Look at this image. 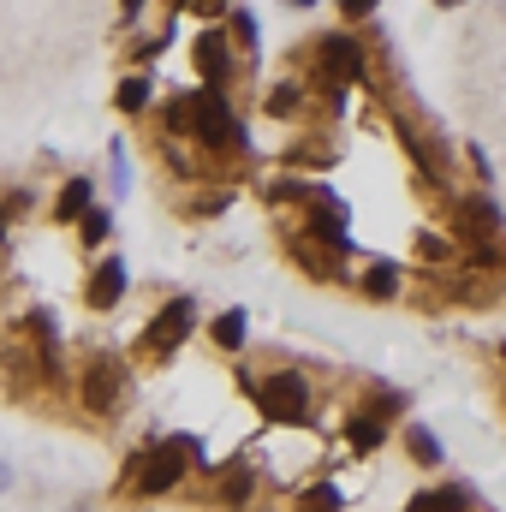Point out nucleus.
I'll return each mask as SVG.
<instances>
[{
	"mask_svg": "<svg viewBox=\"0 0 506 512\" xmlns=\"http://www.w3.org/2000/svg\"><path fill=\"white\" fill-rule=\"evenodd\" d=\"M167 126L173 131H191L197 143H209V149H251L245 143V126L233 120V108H227V96L209 84V90H197V96H179L173 108H167Z\"/></svg>",
	"mask_w": 506,
	"mask_h": 512,
	"instance_id": "nucleus-1",
	"label": "nucleus"
},
{
	"mask_svg": "<svg viewBox=\"0 0 506 512\" xmlns=\"http://www.w3.org/2000/svg\"><path fill=\"white\" fill-rule=\"evenodd\" d=\"M256 399H262V411L274 423H310V382L298 370H274L268 382L256 387Z\"/></svg>",
	"mask_w": 506,
	"mask_h": 512,
	"instance_id": "nucleus-2",
	"label": "nucleus"
},
{
	"mask_svg": "<svg viewBox=\"0 0 506 512\" xmlns=\"http://www.w3.org/2000/svg\"><path fill=\"white\" fill-rule=\"evenodd\" d=\"M316 54H322V84H364L370 78V54L358 48V36H346V30H328L322 42H316Z\"/></svg>",
	"mask_w": 506,
	"mask_h": 512,
	"instance_id": "nucleus-3",
	"label": "nucleus"
},
{
	"mask_svg": "<svg viewBox=\"0 0 506 512\" xmlns=\"http://www.w3.org/2000/svg\"><path fill=\"white\" fill-rule=\"evenodd\" d=\"M185 477V447L179 441H167V447H155V453H143V459H131V489L137 495H167L173 483Z\"/></svg>",
	"mask_w": 506,
	"mask_h": 512,
	"instance_id": "nucleus-4",
	"label": "nucleus"
},
{
	"mask_svg": "<svg viewBox=\"0 0 506 512\" xmlns=\"http://www.w3.org/2000/svg\"><path fill=\"white\" fill-rule=\"evenodd\" d=\"M191 322H197L191 298H173V304H167V310L155 316V328H149V334L137 340V352H143V358H167V352H173V346H179V340L191 334Z\"/></svg>",
	"mask_w": 506,
	"mask_h": 512,
	"instance_id": "nucleus-5",
	"label": "nucleus"
},
{
	"mask_svg": "<svg viewBox=\"0 0 506 512\" xmlns=\"http://www.w3.org/2000/svg\"><path fill=\"white\" fill-rule=\"evenodd\" d=\"M120 298H126V262L120 256H102L90 268V280H84V304L90 310H114Z\"/></svg>",
	"mask_w": 506,
	"mask_h": 512,
	"instance_id": "nucleus-6",
	"label": "nucleus"
},
{
	"mask_svg": "<svg viewBox=\"0 0 506 512\" xmlns=\"http://www.w3.org/2000/svg\"><path fill=\"white\" fill-rule=\"evenodd\" d=\"M191 54H197L203 84H215V90H227V84H233V54H227V36H221V30H203Z\"/></svg>",
	"mask_w": 506,
	"mask_h": 512,
	"instance_id": "nucleus-7",
	"label": "nucleus"
},
{
	"mask_svg": "<svg viewBox=\"0 0 506 512\" xmlns=\"http://www.w3.org/2000/svg\"><path fill=\"white\" fill-rule=\"evenodd\" d=\"M84 405L90 411H114L120 405V364H108V358L84 364Z\"/></svg>",
	"mask_w": 506,
	"mask_h": 512,
	"instance_id": "nucleus-8",
	"label": "nucleus"
},
{
	"mask_svg": "<svg viewBox=\"0 0 506 512\" xmlns=\"http://www.w3.org/2000/svg\"><path fill=\"white\" fill-rule=\"evenodd\" d=\"M506 221H501V209L489 203V197H465L459 203V233H471V239H495Z\"/></svg>",
	"mask_w": 506,
	"mask_h": 512,
	"instance_id": "nucleus-9",
	"label": "nucleus"
},
{
	"mask_svg": "<svg viewBox=\"0 0 506 512\" xmlns=\"http://www.w3.org/2000/svg\"><path fill=\"white\" fill-rule=\"evenodd\" d=\"M90 197H96L90 173L66 179V191H60V203H54V221H60V227H66V221H84V215H90Z\"/></svg>",
	"mask_w": 506,
	"mask_h": 512,
	"instance_id": "nucleus-10",
	"label": "nucleus"
},
{
	"mask_svg": "<svg viewBox=\"0 0 506 512\" xmlns=\"http://www.w3.org/2000/svg\"><path fill=\"white\" fill-rule=\"evenodd\" d=\"M465 507H471V489L447 483V489H423V495H411V507L405 512H465Z\"/></svg>",
	"mask_w": 506,
	"mask_h": 512,
	"instance_id": "nucleus-11",
	"label": "nucleus"
},
{
	"mask_svg": "<svg viewBox=\"0 0 506 512\" xmlns=\"http://www.w3.org/2000/svg\"><path fill=\"white\" fill-rule=\"evenodd\" d=\"M405 447H411V459H417V465H441V441H435L417 417L405 423Z\"/></svg>",
	"mask_w": 506,
	"mask_h": 512,
	"instance_id": "nucleus-12",
	"label": "nucleus"
},
{
	"mask_svg": "<svg viewBox=\"0 0 506 512\" xmlns=\"http://www.w3.org/2000/svg\"><path fill=\"white\" fill-rule=\"evenodd\" d=\"M215 346H221V352H239V346H245V310L215 316Z\"/></svg>",
	"mask_w": 506,
	"mask_h": 512,
	"instance_id": "nucleus-13",
	"label": "nucleus"
},
{
	"mask_svg": "<svg viewBox=\"0 0 506 512\" xmlns=\"http://www.w3.org/2000/svg\"><path fill=\"white\" fill-rule=\"evenodd\" d=\"M346 435H352V447H358V453H376V447H381V417H376V411L352 417V429H346Z\"/></svg>",
	"mask_w": 506,
	"mask_h": 512,
	"instance_id": "nucleus-14",
	"label": "nucleus"
},
{
	"mask_svg": "<svg viewBox=\"0 0 506 512\" xmlns=\"http://www.w3.org/2000/svg\"><path fill=\"white\" fill-rule=\"evenodd\" d=\"M114 108H120V114H143V108H149V78H126V84L114 90Z\"/></svg>",
	"mask_w": 506,
	"mask_h": 512,
	"instance_id": "nucleus-15",
	"label": "nucleus"
},
{
	"mask_svg": "<svg viewBox=\"0 0 506 512\" xmlns=\"http://www.w3.org/2000/svg\"><path fill=\"white\" fill-rule=\"evenodd\" d=\"M364 292H370V298H393V292H399V268H393V262H370Z\"/></svg>",
	"mask_w": 506,
	"mask_h": 512,
	"instance_id": "nucleus-16",
	"label": "nucleus"
},
{
	"mask_svg": "<svg viewBox=\"0 0 506 512\" xmlns=\"http://www.w3.org/2000/svg\"><path fill=\"white\" fill-rule=\"evenodd\" d=\"M221 501H227V507H245V501H251V471H245V465H233V471L221 477Z\"/></svg>",
	"mask_w": 506,
	"mask_h": 512,
	"instance_id": "nucleus-17",
	"label": "nucleus"
},
{
	"mask_svg": "<svg viewBox=\"0 0 506 512\" xmlns=\"http://www.w3.org/2000/svg\"><path fill=\"white\" fill-rule=\"evenodd\" d=\"M108 227H114V215H108V209H90L78 233H84V245H102V239H108Z\"/></svg>",
	"mask_w": 506,
	"mask_h": 512,
	"instance_id": "nucleus-18",
	"label": "nucleus"
},
{
	"mask_svg": "<svg viewBox=\"0 0 506 512\" xmlns=\"http://www.w3.org/2000/svg\"><path fill=\"white\" fill-rule=\"evenodd\" d=\"M298 512H340V489H328V483H322V489H310V495L298 501Z\"/></svg>",
	"mask_w": 506,
	"mask_h": 512,
	"instance_id": "nucleus-19",
	"label": "nucleus"
},
{
	"mask_svg": "<svg viewBox=\"0 0 506 512\" xmlns=\"http://www.w3.org/2000/svg\"><path fill=\"white\" fill-rule=\"evenodd\" d=\"M298 108V84H280V90H268V114H292Z\"/></svg>",
	"mask_w": 506,
	"mask_h": 512,
	"instance_id": "nucleus-20",
	"label": "nucleus"
},
{
	"mask_svg": "<svg viewBox=\"0 0 506 512\" xmlns=\"http://www.w3.org/2000/svg\"><path fill=\"white\" fill-rule=\"evenodd\" d=\"M465 155H471V167H477V179H483V185H489V179H495V167H489V155H483V149H477V143H465Z\"/></svg>",
	"mask_w": 506,
	"mask_h": 512,
	"instance_id": "nucleus-21",
	"label": "nucleus"
},
{
	"mask_svg": "<svg viewBox=\"0 0 506 512\" xmlns=\"http://www.w3.org/2000/svg\"><path fill=\"white\" fill-rule=\"evenodd\" d=\"M233 30H239V42H245V48H256V18H251V12H239V18H233Z\"/></svg>",
	"mask_w": 506,
	"mask_h": 512,
	"instance_id": "nucleus-22",
	"label": "nucleus"
},
{
	"mask_svg": "<svg viewBox=\"0 0 506 512\" xmlns=\"http://www.w3.org/2000/svg\"><path fill=\"white\" fill-rule=\"evenodd\" d=\"M417 251H423V256H447V245H441L435 233H417Z\"/></svg>",
	"mask_w": 506,
	"mask_h": 512,
	"instance_id": "nucleus-23",
	"label": "nucleus"
},
{
	"mask_svg": "<svg viewBox=\"0 0 506 512\" xmlns=\"http://www.w3.org/2000/svg\"><path fill=\"white\" fill-rule=\"evenodd\" d=\"M340 12L346 18H364V12H376V0H340Z\"/></svg>",
	"mask_w": 506,
	"mask_h": 512,
	"instance_id": "nucleus-24",
	"label": "nucleus"
},
{
	"mask_svg": "<svg viewBox=\"0 0 506 512\" xmlns=\"http://www.w3.org/2000/svg\"><path fill=\"white\" fill-rule=\"evenodd\" d=\"M191 6H197V12H221V0H191Z\"/></svg>",
	"mask_w": 506,
	"mask_h": 512,
	"instance_id": "nucleus-25",
	"label": "nucleus"
},
{
	"mask_svg": "<svg viewBox=\"0 0 506 512\" xmlns=\"http://www.w3.org/2000/svg\"><path fill=\"white\" fill-rule=\"evenodd\" d=\"M120 6H126V12H143V0H120Z\"/></svg>",
	"mask_w": 506,
	"mask_h": 512,
	"instance_id": "nucleus-26",
	"label": "nucleus"
},
{
	"mask_svg": "<svg viewBox=\"0 0 506 512\" xmlns=\"http://www.w3.org/2000/svg\"><path fill=\"white\" fill-rule=\"evenodd\" d=\"M435 6H465V0H435Z\"/></svg>",
	"mask_w": 506,
	"mask_h": 512,
	"instance_id": "nucleus-27",
	"label": "nucleus"
},
{
	"mask_svg": "<svg viewBox=\"0 0 506 512\" xmlns=\"http://www.w3.org/2000/svg\"><path fill=\"white\" fill-rule=\"evenodd\" d=\"M0 239H6V209H0Z\"/></svg>",
	"mask_w": 506,
	"mask_h": 512,
	"instance_id": "nucleus-28",
	"label": "nucleus"
},
{
	"mask_svg": "<svg viewBox=\"0 0 506 512\" xmlns=\"http://www.w3.org/2000/svg\"><path fill=\"white\" fill-rule=\"evenodd\" d=\"M292 6H310V0H292Z\"/></svg>",
	"mask_w": 506,
	"mask_h": 512,
	"instance_id": "nucleus-29",
	"label": "nucleus"
},
{
	"mask_svg": "<svg viewBox=\"0 0 506 512\" xmlns=\"http://www.w3.org/2000/svg\"><path fill=\"white\" fill-rule=\"evenodd\" d=\"M501 352H506V346H501Z\"/></svg>",
	"mask_w": 506,
	"mask_h": 512,
	"instance_id": "nucleus-30",
	"label": "nucleus"
}]
</instances>
